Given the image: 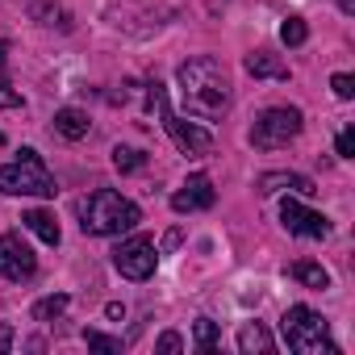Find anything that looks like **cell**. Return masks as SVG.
<instances>
[{
	"label": "cell",
	"instance_id": "6da1fadb",
	"mask_svg": "<svg viewBox=\"0 0 355 355\" xmlns=\"http://www.w3.org/2000/svg\"><path fill=\"white\" fill-rule=\"evenodd\" d=\"M175 80H180V96H184V109L193 117H201V121L226 117V109H230V80L209 55H197V59L180 63Z\"/></svg>",
	"mask_w": 355,
	"mask_h": 355
},
{
	"label": "cell",
	"instance_id": "7a4b0ae2",
	"mask_svg": "<svg viewBox=\"0 0 355 355\" xmlns=\"http://www.w3.org/2000/svg\"><path fill=\"white\" fill-rule=\"evenodd\" d=\"M80 218H84V222H80L84 234L113 239V234H125V230L138 226V205L125 201V197L113 193V189H96V193L80 205Z\"/></svg>",
	"mask_w": 355,
	"mask_h": 355
},
{
	"label": "cell",
	"instance_id": "3957f363",
	"mask_svg": "<svg viewBox=\"0 0 355 355\" xmlns=\"http://www.w3.org/2000/svg\"><path fill=\"white\" fill-rule=\"evenodd\" d=\"M280 334H284L288 351H297V355H338V347L330 343L326 318L309 305H288L280 318Z\"/></svg>",
	"mask_w": 355,
	"mask_h": 355
},
{
	"label": "cell",
	"instance_id": "277c9868",
	"mask_svg": "<svg viewBox=\"0 0 355 355\" xmlns=\"http://www.w3.org/2000/svg\"><path fill=\"white\" fill-rule=\"evenodd\" d=\"M0 193H9V197H55L59 184H55V175L42 167L38 150L21 146V159L17 163L0 167Z\"/></svg>",
	"mask_w": 355,
	"mask_h": 355
},
{
	"label": "cell",
	"instance_id": "5b68a950",
	"mask_svg": "<svg viewBox=\"0 0 355 355\" xmlns=\"http://www.w3.org/2000/svg\"><path fill=\"white\" fill-rule=\"evenodd\" d=\"M146 96H150V105L159 109L163 130L171 134V142L180 146L184 155H209V150H214V134H209V130H201V125H193V121H184V117H175V113H171L167 92H163V84H159V80L146 88Z\"/></svg>",
	"mask_w": 355,
	"mask_h": 355
},
{
	"label": "cell",
	"instance_id": "8992f818",
	"mask_svg": "<svg viewBox=\"0 0 355 355\" xmlns=\"http://www.w3.org/2000/svg\"><path fill=\"white\" fill-rule=\"evenodd\" d=\"M301 125H305L301 109H288V105L268 109V113H259V121H255V130H251V146H259V150H280V146H288V142L301 134Z\"/></svg>",
	"mask_w": 355,
	"mask_h": 355
},
{
	"label": "cell",
	"instance_id": "52a82bcc",
	"mask_svg": "<svg viewBox=\"0 0 355 355\" xmlns=\"http://www.w3.org/2000/svg\"><path fill=\"white\" fill-rule=\"evenodd\" d=\"M155 263H159V251H155V243L142 239V234L125 239V243L113 251V268H117L125 280H150V276H155Z\"/></svg>",
	"mask_w": 355,
	"mask_h": 355
},
{
	"label": "cell",
	"instance_id": "ba28073f",
	"mask_svg": "<svg viewBox=\"0 0 355 355\" xmlns=\"http://www.w3.org/2000/svg\"><path fill=\"white\" fill-rule=\"evenodd\" d=\"M34 272H38V259L21 243V234H0V276L5 280H30Z\"/></svg>",
	"mask_w": 355,
	"mask_h": 355
},
{
	"label": "cell",
	"instance_id": "9c48e42d",
	"mask_svg": "<svg viewBox=\"0 0 355 355\" xmlns=\"http://www.w3.org/2000/svg\"><path fill=\"white\" fill-rule=\"evenodd\" d=\"M280 222H284L288 234H301V239H326V234H330V222H326L322 214L305 209L297 197H284V201H280Z\"/></svg>",
	"mask_w": 355,
	"mask_h": 355
},
{
	"label": "cell",
	"instance_id": "30bf717a",
	"mask_svg": "<svg viewBox=\"0 0 355 355\" xmlns=\"http://www.w3.org/2000/svg\"><path fill=\"white\" fill-rule=\"evenodd\" d=\"M209 205H214V180H209V175H189L184 189L171 197V209L175 214H201Z\"/></svg>",
	"mask_w": 355,
	"mask_h": 355
},
{
	"label": "cell",
	"instance_id": "8fae6325",
	"mask_svg": "<svg viewBox=\"0 0 355 355\" xmlns=\"http://www.w3.org/2000/svg\"><path fill=\"white\" fill-rule=\"evenodd\" d=\"M255 189H259L263 197H272V193H280V189H293V193H301V197H313V193H318L309 175H297V171H268V175H259Z\"/></svg>",
	"mask_w": 355,
	"mask_h": 355
},
{
	"label": "cell",
	"instance_id": "7c38bea8",
	"mask_svg": "<svg viewBox=\"0 0 355 355\" xmlns=\"http://www.w3.org/2000/svg\"><path fill=\"white\" fill-rule=\"evenodd\" d=\"M243 67H247L255 80H288V67H284L280 59H272L268 51H255V55H247V59H243Z\"/></svg>",
	"mask_w": 355,
	"mask_h": 355
},
{
	"label": "cell",
	"instance_id": "4fadbf2b",
	"mask_svg": "<svg viewBox=\"0 0 355 355\" xmlns=\"http://www.w3.org/2000/svg\"><path fill=\"white\" fill-rule=\"evenodd\" d=\"M239 351H243V355H268V351H272V334H268V326L247 322V326L239 330Z\"/></svg>",
	"mask_w": 355,
	"mask_h": 355
},
{
	"label": "cell",
	"instance_id": "5bb4252c",
	"mask_svg": "<svg viewBox=\"0 0 355 355\" xmlns=\"http://www.w3.org/2000/svg\"><path fill=\"white\" fill-rule=\"evenodd\" d=\"M288 276H293L297 284H305V288H330V272H326L322 263H313V259L293 263V268H288Z\"/></svg>",
	"mask_w": 355,
	"mask_h": 355
},
{
	"label": "cell",
	"instance_id": "9a60e30c",
	"mask_svg": "<svg viewBox=\"0 0 355 355\" xmlns=\"http://www.w3.org/2000/svg\"><path fill=\"white\" fill-rule=\"evenodd\" d=\"M21 222H26V226H30V230H34V234L46 243V247H59V222H55L46 209H30Z\"/></svg>",
	"mask_w": 355,
	"mask_h": 355
},
{
	"label": "cell",
	"instance_id": "2e32d148",
	"mask_svg": "<svg viewBox=\"0 0 355 355\" xmlns=\"http://www.w3.org/2000/svg\"><path fill=\"white\" fill-rule=\"evenodd\" d=\"M55 130L76 142V138L88 134V113H80V109H59V113H55Z\"/></svg>",
	"mask_w": 355,
	"mask_h": 355
},
{
	"label": "cell",
	"instance_id": "e0dca14e",
	"mask_svg": "<svg viewBox=\"0 0 355 355\" xmlns=\"http://www.w3.org/2000/svg\"><path fill=\"white\" fill-rule=\"evenodd\" d=\"M63 309H67V297H63V293L42 297V301L34 305V322H55V318H63Z\"/></svg>",
	"mask_w": 355,
	"mask_h": 355
},
{
	"label": "cell",
	"instance_id": "ac0fdd59",
	"mask_svg": "<svg viewBox=\"0 0 355 355\" xmlns=\"http://www.w3.org/2000/svg\"><path fill=\"white\" fill-rule=\"evenodd\" d=\"M142 163H146L142 150H134V146H113V167H117V171H138Z\"/></svg>",
	"mask_w": 355,
	"mask_h": 355
},
{
	"label": "cell",
	"instance_id": "d6986e66",
	"mask_svg": "<svg viewBox=\"0 0 355 355\" xmlns=\"http://www.w3.org/2000/svg\"><path fill=\"white\" fill-rule=\"evenodd\" d=\"M193 334H197V347L209 355L214 347H218V326L209 322V318H197V326H193Z\"/></svg>",
	"mask_w": 355,
	"mask_h": 355
},
{
	"label": "cell",
	"instance_id": "ffe728a7",
	"mask_svg": "<svg viewBox=\"0 0 355 355\" xmlns=\"http://www.w3.org/2000/svg\"><path fill=\"white\" fill-rule=\"evenodd\" d=\"M280 38H284V46H301V42L309 38V30H305L301 17H288V21L280 26Z\"/></svg>",
	"mask_w": 355,
	"mask_h": 355
},
{
	"label": "cell",
	"instance_id": "44dd1931",
	"mask_svg": "<svg viewBox=\"0 0 355 355\" xmlns=\"http://www.w3.org/2000/svg\"><path fill=\"white\" fill-rule=\"evenodd\" d=\"M84 338H88V347H96V351H109V355L121 351V338H109V334H101V330H84Z\"/></svg>",
	"mask_w": 355,
	"mask_h": 355
},
{
	"label": "cell",
	"instance_id": "7402d4cb",
	"mask_svg": "<svg viewBox=\"0 0 355 355\" xmlns=\"http://www.w3.org/2000/svg\"><path fill=\"white\" fill-rule=\"evenodd\" d=\"M330 88H334V96H338V101H351V96H355V76L338 71V76L330 80Z\"/></svg>",
	"mask_w": 355,
	"mask_h": 355
},
{
	"label": "cell",
	"instance_id": "603a6c76",
	"mask_svg": "<svg viewBox=\"0 0 355 355\" xmlns=\"http://www.w3.org/2000/svg\"><path fill=\"white\" fill-rule=\"evenodd\" d=\"M155 347H159L163 355H175V351H184V338H180V334H175V330H167V334H163V338H159Z\"/></svg>",
	"mask_w": 355,
	"mask_h": 355
},
{
	"label": "cell",
	"instance_id": "cb8c5ba5",
	"mask_svg": "<svg viewBox=\"0 0 355 355\" xmlns=\"http://www.w3.org/2000/svg\"><path fill=\"white\" fill-rule=\"evenodd\" d=\"M0 109H21V92H13L5 80H0Z\"/></svg>",
	"mask_w": 355,
	"mask_h": 355
},
{
	"label": "cell",
	"instance_id": "d4e9b609",
	"mask_svg": "<svg viewBox=\"0 0 355 355\" xmlns=\"http://www.w3.org/2000/svg\"><path fill=\"white\" fill-rule=\"evenodd\" d=\"M338 155H343V159H351V155H355V130H351V125L338 134Z\"/></svg>",
	"mask_w": 355,
	"mask_h": 355
},
{
	"label": "cell",
	"instance_id": "484cf974",
	"mask_svg": "<svg viewBox=\"0 0 355 355\" xmlns=\"http://www.w3.org/2000/svg\"><path fill=\"white\" fill-rule=\"evenodd\" d=\"M9 347H13V326H9V322H0V355H5Z\"/></svg>",
	"mask_w": 355,
	"mask_h": 355
},
{
	"label": "cell",
	"instance_id": "4316f807",
	"mask_svg": "<svg viewBox=\"0 0 355 355\" xmlns=\"http://www.w3.org/2000/svg\"><path fill=\"white\" fill-rule=\"evenodd\" d=\"M105 313H109V318H125V305H117V301H109V305H105Z\"/></svg>",
	"mask_w": 355,
	"mask_h": 355
},
{
	"label": "cell",
	"instance_id": "83f0119b",
	"mask_svg": "<svg viewBox=\"0 0 355 355\" xmlns=\"http://www.w3.org/2000/svg\"><path fill=\"white\" fill-rule=\"evenodd\" d=\"M5 55H9V51H5V42H0V80H5V63H9Z\"/></svg>",
	"mask_w": 355,
	"mask_h": 355
}]
</instances>
